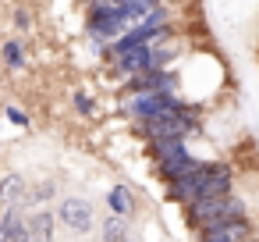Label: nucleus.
I'll use <instances>...</instances> for the list:
<instances>
[{"mask_svg":"<svg viewBox=\"0 0 259 242\" xmlns=\"http://www.w3.org/2000/svg\"><path fill=\"white\" fill-rule=\"evenodd\" d=\"M234 192V167L227 160H202L192 175H185L181 182H174L167 189V196L181 206L195 203V199H217V196H231Z\"/></svg>","mask_w":259,"mask_h":242,"instance_id":"nucleus-1","label":"nucleus"},{"mask_svg":"<svg viewBox=\"0 0 259 242\" xmlns=\"http://www.w3.org/2000/svg\"><path fill=\"white\" fill-rule=\"evenodd\" d=\"M234 217H248V203L241 196H217V199H195L185 206V224L199 235L220 221H234Z\"/></svg>","mask_w":259,"mask_h":242,"instance_id":"nucleus-2","label":"nucleus"},{"mask_svg":"<svg viewBox=\"0 0 259 242\" xmlns=\"http://www.w3.org/2000/svg\"><path fill=\"white\" fill-rule=\"evenodd\" d=\"M178 86H181L178 68H160V72H142V75L124 79L121 96H124V100H128V96H139V93H160V96L174 93V96H178Z\"/></svg>","mask_w":259,"mask_h":242,"instance_id":"nucleus-3","label":"nucleus"},{"mask_svg":"<svg viewBox=\"0 0 259 242\" xmlns=\"http://www.w3.org/2000/svg\"><path fill=\"white\" fill-rule=\"evenodd\" d=\"M132 25L117 15L114 4L107 0H93L89 4V40H103V43H114L117 36H124Z\"/></svg>","mask_w":259,"mask_h":242,"instance_id":"nucleus-4","label":"nucleus"},{"mask_svg":"<svg viewBox=\"0 0 259 242\" xmlns=\"http://www.w3.org/2000/svg\"><path fill=\"white\" fill-rule=\"evenodd\" d=\"M54 217H57V224H64V228L75 231V235H85V231H93V224H96V210H93V203L82 199V196H64V199L57 203Z\"/></svg>","mask_w":259,"mask_h":242,"instance_id":"nucleus-5","label":"nucleus"},{"mask_svg":"<svg viewBox=\"0 0 259 242\" xmlns=\"http://www.w3.org/2000/svg\"><path fill=\"white\" fill-rule=\"evenodd\" d=\"M107 206H110V217L132 221L135 210H139V199H135V192H132L124 182H117V185H110V192H107Z\"/></svg>","mask_w":259,"mask_h":242,"instance_id":"nucleus-6","label":"nucleus"},{"mask_svg":"<svg viewBox=\"0 0 259 242\" xmlns=\"http://www.w3.org/2000/svg\"><path fill=\"white\" fill-rule=\"evenodd\" d=\"M0 228H4L8 242H32L29 238V221H25L22 206H4V210H0Z\"/></svg>","mask_w":259,"mask_h":242,"instance_id":"nucleus-7","label":"nucleus"},{"mask_svg":"<svg viewBox=\"0 0 259 242\" xmlns=\"http://www.w3.org/2000/svg\"><path fill=\"white\" fill-rule=\"evenodd\" d=\"M25 221H29V238L32 242H54V231H57L54 210H32Z\"/></svg>","mask_w":259,"mask_h":242,"instance_id":"nucleus-8","label":"nucleus"},{"mask_svg":"<svg viewBox=\"0 0 259 242\" xmlns=\"http://www.w3.org/2000/svg\"><path fill=\"white\" fill-rule=\"evenodd\" d=\"M25 192H29V182L22 178V175H4L0 178V203L4 206H22L25 203Z\"/></svg>","mask_w":259,"mask_h":242,"instance_id":"nucleus-9","label":"nucleus"},{"mask_svg":"<svg viewBox=\"0 0 259 242\" xmlns=\"http://www.w3.org/2000/svg\"><path fill=\"white\" fill-rule=\"evenodd\" d=\"M124 238H132L128 221H121V217H107V221L100 224V242H124Z\"/></svg>","mask_w":259,"mask_h":242,"instance_id":"nucleus-10","label":"nucleus"},{"mask_svg":"<svg viewBox=\"0 0 259 242\" xmlns=\"http://www.w3.org/2000/svg\"><path fill=\"white\" fill-rule=\"evenodd\" d=\"M57 196V182L54 178H47V182H39V185H29V192H25V206H43L47 199H54Z\"/></svg>","mask_w":259,"mask_h":242,"instance_id":"nucleus-11","label":"nucleus"},{"mask_svg":"<svg viewBox=\"0 0 259 242\" xmlns=\"http://www.w3.org/2000/svg\"><path fill=\"white\" fill-rule=\"evenodd\" d=\"M4 64L8 68H25V47H22V40H4Z\"/></svg>","mask_w":259,"mask_h":242,"instance_id":"nucleus-12","label":"nucleus"},{"mask_svg":"<svg viewBox=\"0 0 259 242\" xmlns=\"http://www.w3.org/2000/svg\"><path fill=\"white\" fill-rule=\"evenodd\" d=\"M71 107H75V111H78L82 118H93V114H96V100H93L89 93H82V89H78V93L71 96Z\"/></svg>","mask_w":259,"mask_h":242,"instance_id":"nucleus-13","label":"nucleus"},{"mask_svg":"<svg viewBox=\"0 0 259 242\" xmlns=\"http://www.w3.org/2000/svg\"><path fill=\"white\" fill-rule=\"evenodd\" d=\"M4 114H8V121H11V125H18V128H29V114H25L22 107L8 103V107H4Z\"/></svg>","mask_w":259,"mask_h":242,"instance_id":"nucleus-14","label":"nucleus"},{"mask_svg":"<svg viewBox=\"0 0 259 242\" xmlns=\"http://www.w3.org/2000/svg\"><path fill=\"white\" fill-rule=\"evenodd\" d=\"M199 242H231V238L217 228H206V231H199Z\"/></svg>","mask_w":259,"mask_h":242,"instance_id":"nucleus-15","label":"nucleus"},{"mask_svg":"<svg viewBox=\"0 0 259 242\" xmlns=\"http://www.w3.org/2000/svg\"><path fill=\"white\" fill-rule=\"evenodd\" d=\"M15 25H18V29H29V25H32L29 11H15Z\"/></svg>","mask_w":259,"mask_h":242,"instance_id":"nucleus-16","label":"nucleus"},{"mask_svg":"<svg viewBox=\"0 0 259 242\" xmlns=\"http://www.w3.org/2000/svg\"><path fill=\"white\" fill-rule=\"evenodd\" d=\"M0 242H8V235H4V228H0Z\"/></svg>","mask_w":259,"mask_h":242,"instance_id":"nucleus-17","label":"nucleus"},{"mask_svg":"<svg viewBox=\"0 0 259 242\" xmlns=\"http://www.w3.org/2000/svg\"><path fill=\"white\" fill-rule=\"evenodd\" d=\"M124 242H139V238H124Z\"/></svg>","mask_w":259,"mask_h":242,"instance_id":"nucleus-18","label":"nucleus"}]
</instances>
